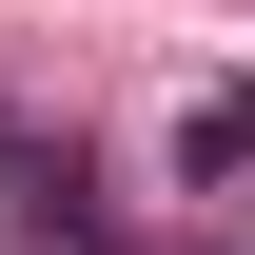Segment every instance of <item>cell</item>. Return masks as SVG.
Returning <instances> with one entry per match:
<instances>
[{"mask_svg":"<svg viewBox=\"0 0 255 255\" xmlns=\"http://www.w3.org/2000/svg\"><path fill=\"white\" fill-rule=\"evenodd\" d=\"M255 157V98H196V118H177V177H236Z\"/></svg>","mask_w":255,"mask_h":255,"instance_id":"obj_1","label":"cell"}]
</instances>
